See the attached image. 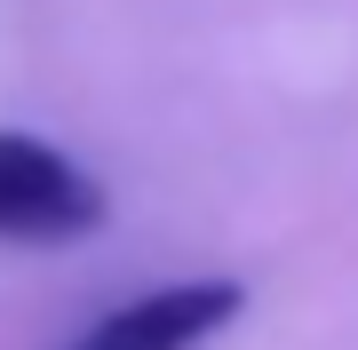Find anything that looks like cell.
Wrapping results in <instances>:
<instances>
[{
  "label": "cell",
  "instance_id": "6da1fadb",
  "mask_svg": "<svg viewBox=\"0 0 358 350\" xmlns=\"http://www.w3.org/2000/svg\"><path fill=\"white\" fill-rule=\"evenodd\" d=\"M103 215H112V191L72 152L0 128V247H64L103 231Z\"/></svg>",
  "mask_w": 358,
  "mask_h": 350
},
{
  "label": "cell",
  "instance_id": "7a4b0ae2",
  "mask_svg": "<svg viewBox=\"0 0 358 350\" xmlns=\"http://www.w3.org/2000/svg\"><path fill=\"white\" fill-rule=\"evenodd\" d=\"M239 311H247L239 279H176V286H152V295L88 319L64 350H207Z\"/></svg>",
  "mask_w": 358,
  "mask_h": 350
}]
</instances>
